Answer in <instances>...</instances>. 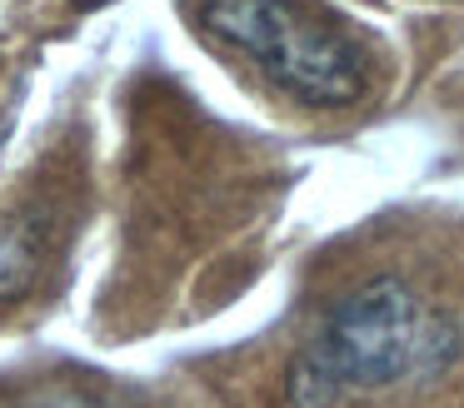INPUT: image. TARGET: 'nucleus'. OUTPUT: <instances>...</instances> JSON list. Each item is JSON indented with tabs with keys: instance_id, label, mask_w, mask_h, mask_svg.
Returning a JSON list of instances; mask_svg holds the SVG:
<instances>
[{
	"instance_id": "f257e3e1",
	"label": "nucleus",
	"mask_w": 464,
	"mask_h": 408,
	"mask_svg": "<svg viewBox=\"0 0 464 408\" xmlns=\"http://www.w3.org/2000/svg\"><path fill=\"white\" fill-rule=\"evenodd\" d=\"M464 354V328L384 274L344 294L285 378L290 408H334L344 394L430 384Z\"/></svg>"
},
{
	"instance_id": "f03ea898",
	"label": "nucleus",
	"mask_w": 464,
	"mask_h": 408,
	"mask_svg": "<svg viewBox=\"0 0 464 408\" xmlns=\"http://www.w3.org/2000/svg\"><path fill=\"white\" fill-rule=\"evenodd\" d=\"M200 25L310 109H340L364 95L360 45L295 0H205Z\"/></svg>"
},
{
	"instance_id": "7ed1b4c3",
	"label": "nucleus",
	"mask_w": 464,
	"mask_h": 408,
	"mask_svg": "<svg viewBox=\"0 0 464 408\" xmlns=\"http://www.w3.org/2000/svg\"><path fill=\"white\" fill-rule=\"evenodd\" d=\"M35 264H41V249L31 229H5L0 234V299H21L35 284Z\"/></svg>"
}]
</instances>
